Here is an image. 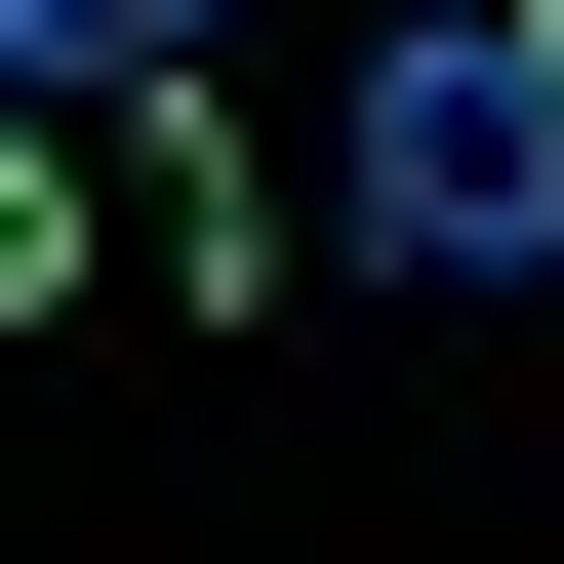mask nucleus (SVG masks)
Returning a JSON list of instances; mask_svg holds the SVG:
<instances>
[{"mask_svg": "<svg viewBox=\"0 0 564 564\" xmlns=\"http://www.w3.org/2000/svg\"><path fill=\"white\" fill-rule=\"evenodd\" d=\"M323 242H364V282H444V323H484V282H564V82H524V0H403V41H364Z\"/></svg>", "mask_w": 564, "mask_h": 564, "instance_id": "f257e3e1", "label": "nucleus"}, {"mask_svg": "<svg viewBox=\"0 0 564 564\" xmlns=\"http://www.w3.org/2000/svg\"><path fill=\"white\" fill-rule=\"evenodd\" d=\"M202 41H242V0H0V82H41V121H162Z\"/></svg>", "mask_w": 564, "mask_h": 564, "instance_id": "f03ea898", "label": "nucleus"}, {"mask_svg": "<svg viewBox=\"0 0 564 564\" xmlns=\"http://www.w3.org/2000/svg\"><path fill=\"white\" fill-rule=\"evenodd\" d=\"M524 82H564V0H524Z\"/></svg>", "mask_w": 564, "mask_h": 564, "instance_id": "7ed1b4c3", "label": "nucleus"}]
</instances>
